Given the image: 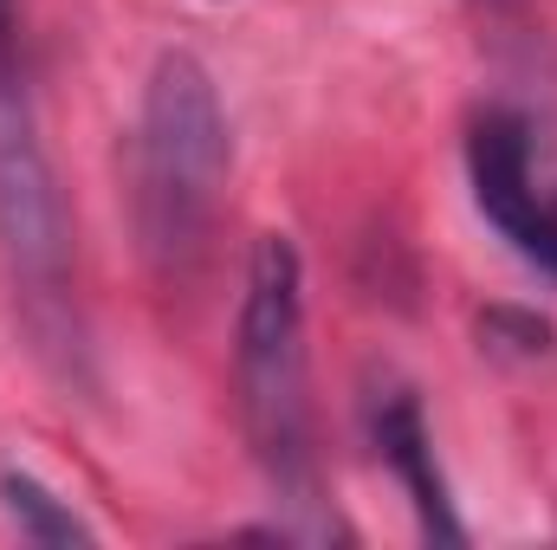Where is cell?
Returning <instances> with one entry per match:
<instances>
[{"label": "cell", "mask_w": 557, "mask_h": 550, "mask_svg": "<svg viewBox=\"0 0 557 550\" xmlns=\"http://www.w3.org/2000/svg\"><path fill=\"white\" fill-rule=\"evenodd\" d=\"M234 402L247 447L278 505L305 512V538H331L318 440H311V350H305V260L285 234H260L234 317Z\"/></svg>", "instance_id": "obj_1"}, {"label": "cell", "mask_w": 557, "mask_h": 550, "mask_svg": "<svg viewBox=\"0 0 557 550\" xmlns=\"http://www.w3.org/2000/svg\"><path fill=\"white\" fill-rule=\"evenodd\" d=\"M234 175V124L214 72L195 52H162L143 78L131 137V227L162 278H188L208 253Z\"/></svg>", "instance_id": "obj_2"}, {"label": "cell", "mask_w": 557, "mask_h": 550, "mask_svg": "<svg viewBox=\"0 0 557 550\" xmlns=\"http://www.w3.org/2000/svg\"><path fill=\"white\" fill-rule=\"evenodd\" d=\"M467 182L473 208L486 227L545 278H557V234H552V201H539L532 182V124L519 111H480L467 130Z\"/></svg>", "instance_id": "obj_4"}, {"label": "cell", "mask_w": 557, "mask_h": 550, "mask_svg": "<svg viewBox=\"0 0 557 550\" xmlns=\"http://www.w3.org/2000/svg\"><path fill=\"white\" fill-rule=\"evenodd\" d=\"M370 440H376V460L396 473V486L409 492L416 505V525L428 545H467V525L447 499V479H441V460H434V434H428V414L409 389H383L370 396Z\"/></svg>", "instance_id": "obj_5"}, {"label": "cell", "mask_w": 557, "mask_h": 550, "mask_svg": "<svg viewBox=\"0 0 557 550\" xmlns=\"http://www.w3.org/2000/svg\"><path fill=\"white\" fill-rule=\"evenodd\" d=\"M0 518L20 532V545H46V550H72V545H98V525L78 518L72 499H59L39 473L26 466H0Z\"/></svg>", "instance_id": "obj_6"}, {"label": "cell", "mask_w": 557, "mask_h": 550, "mask_svg": "<svg viewBox=\"0 0 557 550\" xmlns=\"http://www.w3.org/2000/svg\"><path fill=\"white\" fill-rule=\"evenodd\" d=\"M0 260L33 311H65L72 221L39 137V111L13 46V0H0Z\"/></svg>", "instance_id": "obj_3"}, {"label": "cell", "mask_w": 557, "mask_h": 550, "mask_svg": "<svg viewBox=\"0 0 557 550\" xmlns=\"http://www.w3.org/2000/svg\"><path fill=\"white\" fill-rule=\"evenodd\" d=\"M480 350H486V357L539 363V357H552V350H557V330L545 324V317H532V311L499 304V311H486V317H480Z\"/></svg>", "instance_id": "obj_7"}, {"label": "cell", "mask_w": 557, "mask_h": 550, "mask_svg": "<svg viewBox=\"0 0 557 550\" xmlns=\"http://www.w3.org/2000/svg\"><path fill=\"white\" fill-rule=\"evenodd\" d=\"M552 234H557V195H552Z\"/></svg>", "instance_id": "obj_8"}]
</instances>
